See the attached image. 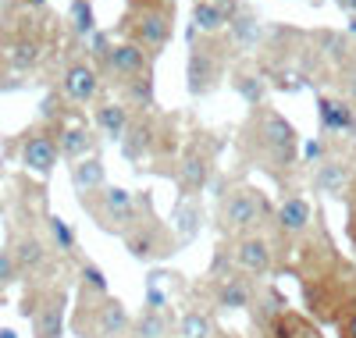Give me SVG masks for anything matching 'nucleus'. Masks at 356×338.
Listing matches in <instances>:
<instances>
[{
	"mask_svg": "<svg viewBox=\"0 0 356 338\" xmlns=\"http://www.w3.org/2000/svg\"><path fill=\"white\" fill-rule=\"evenodd\" d=\"M253 136H257V161L260 168H271V171H285L296 164V129L278 114V111H257L253 118Z\"/></svg>",
	"mask_w": 356,
	"mask_h": 338,
	"instance_id": "1",
	"label": "nucleus"
},
{
	"mask_svg": "<svg viewBox=\"0 0 356 338\" xmlns=\"http://www.w3.org/2000/svg\"><path fill=\"white\" fill-rule=\"evenodd\" d=\"M267 218V203L257 196V189H232L225 200H221V225L225 232L232 235H253Z\"/></svg>",
	"mask_w": 356,
	"mask_h": 338,
	"instance_id": "2",
	"label": "nucleus"
},
{
	"mask_svg": "<svg viewBox=\"0 0 356 338\" xmlns=\"http://www.w3.org/2000/svg\"><path fill=\"white\" fill-rule=\"evenodd\" d=\"M129 331H132V317L125 310V303L114 296H104L93 306V324H89L86 338H125Z\"/></svg>",
	"mask_w": 356,
	"mask_h": 338,
	"instance_id": "3",
	"label": "nucleus"
},
{
	"mask_svg": "<svg viewBox=\"0 0 356 338\" xmlns=\"http://www.w3.org/2000/svg\"><path fill=\"white\" fill-rule=\"evenodd\" d=\"M232 264L239 267L243 274H271L275 250H271V242H267L264 235H243V239H235Z\"/></svg>",
	"mask_w": 356,
	"mask_h": 338,
	"instance_id": "4",
	"label": "nucleus"
},
{
	"mask_svg": "<svg viewBox=\"0 0 356 338\" xmlns=\"http://www.w3.org/2000/svg\"><path fill=\"white\" fill-rule=\"evenodd\" d=\"M136 36H139V47L161 50L171 40V8L168 4H154L150 0V8L136 18Z\"/></svg>",
	"mask_w": 356,
	"mask_h": 338,
	"instance_id": "5",
	"label": "nucleus"
},
{
	"mask_svg": "<svg viewBox=\"0 0 356 338\" xmlns=\"http://www.w3.org/2000/svg\"><path fill=\"white\" fill-rule=\"evenodd\" d=\"M100 218H104V228L129 235L132 225H136V200H132V193L129 189H104Z\"/></svg>",
	"mask_w": 356,
	"mask_h": 338,
	"instance_id": "6",
	"label": "nucleus"
},
{
	"mask_svg": "<svg viewBox=\"0 0 356 338\" xmlns=\"http://www.w3.org/2000/svg\"><path fill=\"white\" fill-rule=\"evenodd\" d=\"M214 303L221 306V310H246V306L257 303V289L243 271H232V274H225V278H218Z\"/></svg>",
	"mask_w": 356,
	"mask_h": 338,
	"instance_id": "7",
	"label": "nucleus"
},
{
	"mask_svg": "<svg viewBox=\"0 0 356 338\" xmlns=\"http://www.w3.org/2000/svg\"><path fill=\"white\" fill-rule=\"evenodd\" d=\"M314 186H317V193H324V196H346L349 186H353L349 161H342V157H324V161L317 164Z\"/></svg>",
	"mask_w": 356,
	"mask_h": 338,
	"instance_id": "8",
	"label": "nucleus"
},
{
	"mask_svg": "<svg viewBox=\"0 0 356 338\" xmlns=\"http://www.w3.org/2000/svg\"><path fill=\"white\" fill-rule=\"evenodd\" d=\"M218 72H221L218 54H211L207 47H193V54H189V93H193V97L211 93Z\"/></svg>",
	"mask_w": 356,
	"mask_h": 338,
	"instance_id": "9",
	"label": "nucleus"
},
{
	"mask_svg": "<svg viewBox=\"0 0 356 338\" xmlns=\"http://www.w3.org/2000/svg\"><path fill=\"white\" fill-rule=\"evenodd\" d=\"M65 331V296H47L33 310V335L36 338H61Z\"/></svg>",
	"mask_w": 356,
	"mask_h": 338,
	"instance_id": "10",
	"label": "nucleus"
},
{
	"mask_svg": "<svg viewBox=\"0 0 356 338\" xmlns=\"http://www.w3.org/2000/svg\"><path fill=\"white\" fill-rule=\"evenodd\" d=\"M235 11H239L235 0H196L193 4V29H200V33L211 36L225 22L235 18Z\"/></svg>",
	"mask_w": 356,
	"mask_h": 338,
	"instance_id": "11",
	"label": "nucleus"
},
{
	"mask_svg": "<svg viewBox=\"0 0 356 338\" xmlns=\"http://www.w3.org/2000/svg\"><path fill=\"white\" fill-rule=\"evenodd\" d=\"M317 121H321L324 132H349V136H356V107H349V100L321 97L317 100Z\"/></svg>",
	"mask_w": 356,
	"mask_h": 338,
	"instance_id": "12",
	"label": "nucleus"
},
{
	"mask_svg": "<svg viewBox=\"0 0 356 338\" xmlns=\"http://www.w3.org/2000/svg\"><path fill=\"white\" fill-rule=\"evenodd\" d=\"M107 68L114 75H122V82L146 75V50L139 43H118V47L107 50Z\"/></svg>",
	"mask_w": 356,
	"mask_h": 338,
	"instance_id": "13",
	"label": "nucleus"
},
{
	"mask_svg": "<svg viewBox=\"0 0 356 338\" xmlns=\"http://www.w3.org/2000/svg\"><path fill=\"white\" fill-rule=\"evenodd\" d=\"M178 189H182L186 196L200 193L207 186V178H211V157H203L200 150H189L182 161H178Z\"/></svg>",
	"mask_w": 356,
	"mask_h": 338,
	"instance_id": "14",
	"label": "nucleus"
},
{
	"mask_svg": "<svg viewBox=\"0 0 356 338\" xmlns=\"http://www.w3.org/2000/svg\"><path fill=\"white\" fill-rule=\"evenodd\" d=\"M57 153H61V146H57L50 136H29L25 146H22V161H25L29 171L50 175L54 164H57Z\"/></svg>",
	"mask_w": 356,
	"mask_h": 338,
	"instance_id": "15",
	"label": "nucleus"
},
{
	"mask_svg": "<svg viewBox=\"0 0 356 338\" xmlns=\"http://www.w3.org/2000/svg\"><path fill=\"white\" fill-rule=\"evenodd\" d=\"M175 321L168 314V306H146V310L132 321V338H171Z\"/></svg>",
	"mask_w": 356,
	"mask_h": 338,
	"instance_id": "16",
	"label": "nucleus"
},
{
	"mask_svg": "<svg viewBox=\"0 0 356 338\" xmlns=\"http://www.w3.org/2000/svg\"><path fill=\"white\" fill-rule=\"evenodd\" d=\"M97 89H100V75L97 68H89V65H72L65 72V93L75 100V104H89L97 97Z\"/></svg>",
	"mask_w": 356,
	"mask_h": 338,
	"instance_id": "17",
	"label": "nucleus"
},
{
	"mask_svg": "<svg viewBox=\"0 0 356 338\" xmlns=\"http://www.w3.org/2000/svg\"><path fill=\"white\" fill-rule=\"evenodd\" d=\"M232 40H235V47H239V50H253L264 40V25H260V18L250 8L235 11V18H232Z\"/></svg>",
	"mask_w": 356,
	"mask_h": 338,
	"instance_id": "18",
	"label": "nucleus"
},
{
	"mask_svg": "<svg viewBox=\"0 0 356 338\" xmlns=\"http://www.w3.org/2000/svg\"><path fill=\"white\" fill-rule=\"evenodd\" d=\"M97 125H100L111 139H125L129 129H132L129 107H125V104H104V107H97Z\"/></svg>",
	"mask_w": 356,
	"mask_h": 338,
	"instance_id": "19",
	"label": "nucleus"
},
{
	"mask_svg": "<svg viewBox=\"0 0 356 338\" xmlns=\"http://www.w3.org/2000/svg\"><path fill=\"white\" fill-rule=\"evenodd\" d=\"M175 232H178V246H186L200 235V203L196 200H182L175 203Z\"/></svg>",
	"mask_w": 356,
	"mask_h": 338,
	"instance_id": "20",
	"label": "nucleus"
},
{
	"mask_svg": "<svg viewBox=\"0 0 356 338\" xmlns=\"http://www.w3.org/2000/svg\"><path fill=\"white\" fill-rule=\"evenodd\" d=\"M278 225L282 232H292V235H300L307 225H310V207L303 196H289L282 207H278Z\"/></svg>",
	"mask_w": 356,
	"mask_h": 338,
	"instance_id": "21",
	"label": "nucleus"
},
{
	"mask_svg": "<svg viewBox=\"0 0 356 338\" xmlns=\"http://www.w3.org/2000/svg\"><path fill=\"white\" fill-rule=\"evenodd\" d=\"M218 328L203 310H186L175 321V338H214Z\"/></svg>",
	"mask_w": 356,
	"mask_h": 338,
	"instance_id": "22",
	"label": "nucleus"
},
{
	"mask_svg": "<svg viewBox=\"0 0 356 338\" xmlns=\"http://www.w3.org/2000/svg\"><path fill=\"white\" fill-rule=\"evenodd\" d=\"M125 246H129V253L139 257V260H150V257H164V253H171V250H164V246L154 239V232L146 228V225L132 228V232L125 235Z\"/></svg>",
	"mask_w": 356,
	"mask_h": 338,
	"instance_id": "23",
	"label": "nucleus"
},
{
	"mask_svg": "<svg viewBox=\"0 0 356 338\" xmlns=\"http://www.w3.org/2000/svg\"><path fill=\"white\" fill-rule=\"evenodd\" d=\"M104 178H107V171H104L100 157H86V161H79V164L72 168V182H75V189H79V193H93V189H100V186H104Z\"/></svg>",
	"mask_w": 356,
	"mask_h": 338,
	"instance_id": "24",
	"label": "nucleus"
},
{
	"mask_svg": "<svg viewBox=\"0 0 356 338\" xmlns=\"http://www.w3.org/2000/svg\"><path fill=\"white\" fill-rule=\"evenodd\" d=\"M15 264L22 267V271H40L43 264H47V250H43V242L40 239H33V235H25V239H18V246H15Z\"/></svg>",
	"mask_w": 356,
	"mask_h": 338,
	"instance_id": "25",
	"label": "nucleus"
},
{
	"mask_svg": "<svg viewBox=\"0 0 356 338\" xmlns=\"http://www.w3.org/2000/svg\"><path fill=\"white\" fill-rule=\"evenodd\" d=\"M57 146H61L65 157H82V153L93 150V136H89L86 129H65L61 139H57Z\"/></svg>",
	"mask_w": 356,
	"mask_h": 338,
	"instance_id": "26",
	"label": "nucleus"
},
{
	"mask_svg": "<svg viewBox=\"0 0 356 338\" xmlns=\"http://www.w3.org/2000/svg\"><path fill=\"white\" fill-rule=\"evenodd\" d=\"M232 86L250 100V104H264V79H257L253 72H235L232 75Z\"/></svg>",
	"mask_w": 356,
	"mask_h": 338,
	"instance_id": "27",
	"label": "nucleus"
},
{
	"mask_svg": "<svg viewBox=\"0 0 356 338\" xmlns=\"http://www.w3.org/2000/svg\"><path fill=\"white\" fill-rule=\"evenodd\" d=\"M72 29L79 36H89L93 33V8H89V0H72Z\"/></svg>",
	"mask_w": 356,
	"mask_h": 338,
	"instance_id": "28",
	"label": "nucleus"
},
{
	"mask_svg": "<svg viewBox=\"0 0 356 338\" xmlns=\"http://www.w3.org/2000/svg\"><path fill=\"white\" fill-rule=\"evenodd\" d=\"M122 146H125V153H129L132 161H139V157H143V150L150 146V129H146V125H132L129 136L122 139Z\"/></svg>",
	"mask_w": 356,
	"mask_h": 338,
	"instance_id": "29",
	"label": "nucleus"
},
{
	"mask_svg": "<svg viewBox=\"0 0 356 338\" xmlns=\"http://www.w3.org/2000/svg\"><path fill=\"white\" fill-rule=\"evenodd\" d=\"M47 225H50V235L57 242V250H61V253H75V232L61 218H47Z\"/></svg>",
	"mask_w": 356,
	"mask_h": 338,
	"instance_id": "30",
	"label": "nucleus"
},
{
	"mask_svg": "<svg viewBox=\"0 0 356 338\" xmlns=\"http://www.w3.org/2000/svg\"><path fill=\"white\" fill-rule=\"evenodd\" d=\"M125 86H129V93H132L136 104H150V100H154V82L146 79V75H136V79H129Z\"/></svg>",
	"mask_w": 356,
	"mask_h": 338,
	"instance_id": "31",
	"label": "nucleus"
},
{
	"mask_svg": "<svg viewBox=\"0 0 356 338\" xmlns=\"http://www.w3.org/2000/svg\"><path fill=\"white\" fill-rule=\"evenodd\" d=\"M82 282L89 292H97V296H107V282H104V271L97 264H82Z\"/></svg>",
	"mask_w": 356,
	"mask_h": 338,
	"instance_id": "32",
	"label": "nucleus"
},
{
	"mask_svg": "<svg viewBox=\"0 0 356 338\" xmlns=\"http://www.w3.org/2000/svg\"><path fill=\"white\" fill-rule=\"evenodd\" d=\"M36 43H18L15 47V54H11V65L15 68H29V65H33V61H36Z\"/></svg>",
	"mask_w": 356,
	"mask_h": 338,
	"instance_id": "33",
	"label": "nucleus"
},
{
	"mask_svg": "<svg viewBox=\"0 0 356 338\" xmlns=\"http://www.w3.org/2000/svg\"><path fill=\"white\" fill-rule=\"evenodd\" d=\"M342 93H346V100L356 104V61H349L342 68Z\"/></svg>",
	"mask_w": 356,
	"mask_h": 338,
	"instance_id": "34",
	"label": "nucleus"
},
{
	"mask_svg": "<svg viewBox=\"0 0 356 338\" xmlns=\"http://www.w3.org/2000/svg\"><path fill=\"white\" fill-rule=\"evenodd\" d=\"M15 274H18V264H15V253H0V285H8L15 282Z\"/></svg>",
	"mask_w": 356,
	"mask_h": 338,
	"instance_id": "35",
	"label": "nucleus"
},
{
	"mask_svg": "<svg viewBox=\"0 0 356 338\" xmlns=\"http://www.w3.org/2000/svg\"><path fill=\"white\" fill-rule=\"evenodd\" d=\"M342 338H356V310L342 321Z\"/></svg>",
	"mask_w": 356,
	"mask_h": 338,
	"instance_id": "36",
	"label": "nucleus"
},
{
	"mask_svg": "<svg viewBox=\"0 0 356 338\" xmlns=\"http://www.w3.org/2000/svg\"><path fill=\"white\" fill-rule=\"evenodd\" d=\"M335 4H339L346 15H353V18H356V0H335Z\"/></svg>",
	"mask_w": 356,
	"mask_h": 338,
	"instance_id": "37",
	"label": "nucleus"
},
{
	"mask_svg": "<svg viewBox=\"0 0 356 338\" xmlns=\"http://www.w3.org/2000/svg\"><path fill=\"white\" fill-rule=\"evenodd\" d=\"M349 36H356V18H349Z\"/></svg>",
	"mask_w": 356,
	"mask_h": 338,
	"instance_id": "38",
	"label": "nucleus"
},
{
	"mask_svg": "<svg viewBox=\"0 0 356 338\" xmlns=\"http://www.w3.org/2000/svg\"><path fill=\"white\" fill-rule=\"evenodd\" d=\"M353 239H356V221H353Z\"/></svg>",
	"mask_w": 356,
	"mask_h": 338,
	"instance_id": "39",
	"label": "nucleus"
}]
</instances>
